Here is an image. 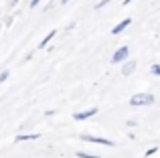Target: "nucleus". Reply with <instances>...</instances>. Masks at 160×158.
Instances as JSON below:
<instances>
[{
  "mask_svg": "<svg viewBox=\"0 0 160 158\" xmlns=\"http://www.w3.org/2000/svg\"><path fill=\"white\" fill-rule=\"evenodd\" d=\"M154 103V95L152 93H136L130 99V106L132 107H142V106H152Z\"/></svg>",
  "mask_w": 160,
  "mask_h": 158,
  "instance_id": "nucleus-1",
  "label": "nucleus"
},
{
  "mask_svg": "<svg viewBox=\"0 0 160 158\" xmlns=\"http://www.w3.org/2000/svg\"><path fill=\"white\" fill-rule=\"evenodd\" d=\"M79 140H83V142H89V144H99V146H116V142L113 140H108V138H99V136H93V134H81L79 136Z\"/></svg>",
  "mask_w": 160,
  "mask_h": 158,
  "instance_id": "nucleus-2",
  "label": "nucleus"
},
{
  "mask_svg": "<svg viewBox=\"0 0 160 158\" xmlns=\"http://www.w3.org/2000/svg\"><path fill=\"white\" fill-rule=\"evenodd\" d=\"M128 55H130L128 45H122V47H120V49H118V51L112 55V63H124V61L128 59Z\"/></svg>",
  "mask_w": 160,
  "mask_h": 158,
  "instance_id": "nucleus-3",
  "label": "nucleus"
},
{
  "mask_svg": "<svg viewBox=\"0 0 160 158\" xmlns=\"http://www.w3.org/2000/svg\"><path fill=\"white\" fill-rule=\"evenodd\" d=\"M95 114H98V107H89V110H85V111H75L73 120H75V122H85V120L93 118Z\"/></svg>",
  "mask_w": 160,
  "mask_h": 158,
  "instance_id": "nucleus-4",
  "label": "nucleus"
},
{
  "mask_svg": "<svg viewBox=\"0 0 160 158\" xmlns=\"http://www.w3.org/2000/svg\"><path fill=\"white\" fill-rule=\"evenodd\" d=\"M136 67H138V63L134 59H130V61H124V65H122V75H132L134 71H136Z\"/></svg>",
  "mask_w": 160,
  "mask_h": 158,
  "instance_id": "nucleus-5",
  "label": "nucleus"
},
{
  "mask_svg": "<svg viewBox=\"0 0 160 158\" xmlns=\"http://www.w3.org/2000/svg\"><path fill=\"white\" fill-rule=\"evenodd\" d=\"M130 24H132V18H124L122 22H118L116 27L112 28V35H116V37H118V35H122V32H124L126 28L130 27Z\"/></svg>",
  "mask_w": 160,
  "mask_h": 158,
  "instance_id": "nucleus-6",
  "label": "nucleus"
},
{
  "mask_svg": "<svg viewBox=\"0 0 160 158\" xmlns=\"http://www.w3.org/2000/svg\"><path fill=\"white\" fill-rule=\"evenodd\" d=\"M55 37H57V31H51V32H49V35L45 37V39L41 41V43H39V47H37V49H45V47H47V45H49V43H51V41L55 39Z\"/></svg>",
  "mask_w": 160,
  "mask_h": 158,
  "instance_id": "nucleus-7",
  "label": "nucleus"
},
{
  "mask_svg": "<svg viewBox=\"0 0 160 158\" xmlns=\"http://www.w3.org/2000/svg\"><path fill=\"white\" fill-rule=\"evenodd\" d=\"M41 134H18L14 138V142H24V140H39Z\"/></svg>",
  "mask_w": 160,
  "mask_h": 158,
  "instance_id": "nucleus-8",
  "label": "nucleus"
},
{
  "mask_svg": "<svg viewBox=\"0 0 160 158\" xmlns=\"http://www.w3.org/2000/svg\"><path fill=\"white\" fill-rule=\"evenodd\" d=\"M77 158H102L98 154H89V152H77Z\"/></svg>",
  "mask_w": 160,
  "mask_h": 158,
  "instance_id": "nucleus-9",
  "label": "nucleus"
},
{
  "mask_svg": "<svg viewBox=\"0 0 160 158\" xmlns=\"http://www.w3.org/2000/svg\"><path fill=\"white\" fill-rule=\"evenodd\" d=\"M150 73H152V75H156V77H160V65L154 63L152 67H150Z\"/></svg>",
  "mask_w": 160,
  "mask_h": 158,
  "instance_id": "nucleus-10",
  "label": "nucleus"
},
{
  "mask_svg": "<svg viewBox=\"0 0 160 158\" xmlns=\"http://www.w3.org/2000/svg\"><path fill=\"white\" fill-rule=\"evenodd\" d=\"M8 77H10V71H8V69H4V71L0 73V83H4V81H6Z\"/></svg>",
  "mask_w": 160,
  "mask_h": 158,
  "instance_id": "nucleus-11",
  "label": "nucleus"
},
{
  "mask_svg": "<svg viewBox=\"0 0 160 158\" xmlns=\"http://www.w3.org/2000/svg\"><path fill=\"white\" fill-rule=\"evenodd\" d=\"M108 4H109V0H99V2L95 4V10H102V8L108 6Z\"/></svg>",
  "mask_w": 160,
  "mask_h": 158,
  "instance_id": "nucleus-12",
  "label": "nucleus"
},
{
  "mask_svg": "<svg viewBox=\"0 0 160 158\" xmlns=\"http://www.w3.org/2000/svg\"><path fill=\"white\" fill-rule=\"evenodd\" d=\"M158 152V148L154 146V148H148V150H146V156H152V154H156Z\"/></svg>",
  "mask_w": 160,
  "mask_h": 158,
  "instance_id": "nucleus-13",
  "label": "nucleus"
},
{
  "mask_svg": "<svg viewBox=\"0 0 160 158\" xmlns=\"http://www.w3.org/2000/svg\"><path fill=\"white\" fill-rule=\"evenodd\" d=\"M41 2H43V0H31V8H37Z\"/></svg>",
  "mask_w": 160,
  "mask_h": 158,
  "instance_id": "nucleus-14",
  "label": "nucleus"
},
{
  "mask_svg": "<svg viewBox=\"0 0 160 158\" xmlns=\"http://www.w3.org/2000/svg\"><path fill=\"white\" fill-rule=\"evenodd\" d=\"M130 2H134V0H124V6H126V4H130Z\"/></svg>",
  "mask_w": 160,
  "mask_h": 158,
  "instance_id": "nucleus-15",
  "label": "nucleus"
},
{
  "mask_svg": "<svg viewBox=\"0 0 160 158\" xmlns=\"http://www.w3.org/2000/svg\"><path fill=\"white\" fill-rule=\"evenodd\" d=\"M67 2H69V0H61V4H67Z\"/></svg>",
  "mask_w": 160,
  "mask_h": 158,
  "instance_id": "nucleus-16",
  "label": "nucleus"
},
{
  "mask_svg": "<svg viewBox=\"0 0 160 158\" xmlns=\"http://www.w3.org/2000/svg\"><path fill=\"white\" fill-rule=\"evenodd\" d=\"M16 2H18V0H12V4H16Z\"/></svg>",
  "mask_w": 160,
  "mask_h": 158,
  "instance_id": "nucleus-17",
  "label": "nucleus"
}]
</instances>
